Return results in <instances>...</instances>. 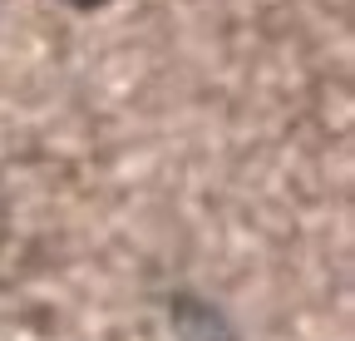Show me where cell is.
<instances>
[{
	"label": "cell",
	"mask_w": 355,
	"mask_h": 341,
	"mask_svg": "<svg viewBox=\"0 0 355 341\" xmlns=\"http://www.w3.org/2000/svg\"><path fill=\"white\" fill-rule=\"evenodd\" d=\"M173 336L178 341H237L232 326L222 322V312L198 302V297H178L173 302Z\"/></svg>",
	"instance_id": "cell-1"
}]
</instances>
